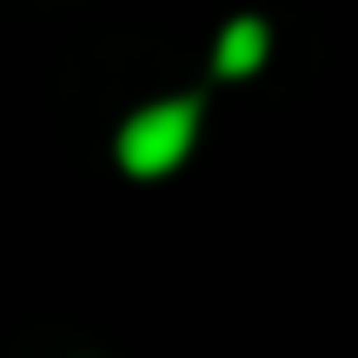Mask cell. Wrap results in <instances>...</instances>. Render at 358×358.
Segmentation results:
<instances>
[{
    "mask_svg": "<svg viewBox=\"0 0 358 358\" xmlns=\"http://www.w3.org/2000/svg\"><path fill=\"white\" fill-rule=\"evenodd\" d=\"M186 146H192V106H146L120 133V166L153 179V173H173L186 159Z\"/></svg>",
    "mask_w": 358,
    "mask_h": 358,
    "instance_id": "1",
    "label": "cell"
},
{
    "mask_svg": "<svg viewBox=\"0 0 358 358\" xmlns=\"http://www.w3.org/2000/svg\"><path fill=\"white\" fill-rule=\"evenodd\" d=\"M259 60H266V27L259 20H232L226 34H219V73H252Z\"/></svg>",
    "mask_w": 358,
    "mask_h": 358,
    "instance_id": "2",
    "label": "cell"
}]
</instances>
